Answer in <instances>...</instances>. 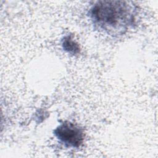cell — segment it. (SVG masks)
<instances>
[{
    "label": "cell",
    "instance_id": "7a4b0ae2",
    "mask_svg": "<svg viewBox=\"0 0 158 158\" xmlns=\"http://www.w3.org/2000/svg\"><path fill=\"white\" fill-rule=\"evenodd\" d=\"M54 135L67 148L80 147L85 138L83 129L69 121H64L57 127L54 130Z\"/></svg>",
    "mask_w": 158,
    "mask_h": 158
},
{
    "label": "cell",
    "instance_id": "3957f363",
    "mask_svg": "<svg viewBox=\"0 0 158 158\" xmlns=\"http://www.w3.org/2000/svg\"><path fill=\"white\" fill-rule=\"evenodd\" d=\"M62 46L64 51L72 54H78L80 51L78 44L72 39L71 35H67L63 38Z\"/></svg>",
    "mask_w": 158,
    "mask_h": 158
},
{
    "label": "cell",
    "instance_id": "6da1fadb",
    "mask_svg": "<svg viewBox=\"0 0 158 158\" xmlns=\"http://www.w3.org/2000/svg\"><path fill=\"white\" fill-rule=\"evenodd\" d=\"M138 7L131 1L102 0L94 3L89 15L94 28L107 35L118 36L136 23Z\"/></svg>",
    "mask_w": 158,
    "mask_h": 158
}]
</instances>
